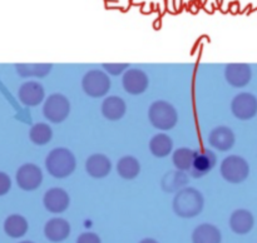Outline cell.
Instances as JSON below:
<instances>
[{"label":"cell","mask_w":257,"mask_h":243,"mask_svg":"<svg viewBox=\"0 0 257 243\" xmlns=\"http://www.w3.org/2000/svg\"><path fill=\"white\" fill-rule=\"evenodd\" d=\"M205 207V198L198 189L185 187L175 194L172 202L173 212L181 218H193L200 214Z\"/></svg>","instance_id":"obj_1"},{"label":"cell","mask_w":257,"mask_h":243,"mask_svg":"<svg viewBox=\"0 0 257 243\" xmlns=\"http://www.w3.org/2000/svg\"><path fill=\"white\" fill-rule=\"evenodd\" d=\"M77 168V159L72 150L68 148H54L45 158V169L52 177L64 179L73 174Z\"/></svg>","instance_id":"obj_2"},{"label":"cell","mask_w":257,"mask_h":243,"mask_svg":"<svg viewBox=\"0 0 257 243\" xmlns=\"http://www.w3.org/2000/svg\"><path fill=\"white\" fill-rule=\"evenodd\" d=\"M148 119L156 129L166 132L176 127L178 122V113L167 100H156L148 108Z\"/></svg>","instance_id":"obj_3"},{"label":"cell","mask_w":257,"mask_h":243,"mask_svg":"<svg viewBox=\"0 0 257 243\" xmlns=\"http://www.w3.org/2000/svg\"><path fill=\"white\" fill-rule=\"evenodd\" d=\"M220 173L226 182L238 184L247 179L250 174V165L241 155L231 154L221 162Z\"/></svg>","instance_id":"obj_4"},{"label":"cell","mask_w":257,"mask_h":243,"mask_svg":"<svg viewBox=\"0 0 257 243\" xmlns=\"http://www.w3.org/2000/svg\"><path fill=\"white\" fill-rule=\"evenodd\" d=\"M110 78L104 70L102 69H90L83 75L82 78V89L88 97L90 98H102L109 93Z\"/></svg>","instance_id":"obj_5"},{"label":"cell","mask_w":257,"mask_h":243,"mask_svg":"<svg viewBox=\"0 0 257 243\" xmlns=\"http://www.w3.org/2000/svg\"><path fill=\"white\" fill-rule=\"evenodd\" d=\"M70 114V102L62 93L50 94L44 100L43 105V115L50 123L59 124L63 123Z\"/></svg>","instance_id":"obj_6"},{"label":"cell","mask_w":257,"mask_h":243,"mask_svg":"<svg viewBox=\"0 0 257 243\" xmlns=\"http://www.w3.org/2000/svg\"><path fill=\"white\" fill-rule=\"evenodd\" d=\"M15 180L20 189L32 192L38 189L43 183V172L34 163H25L20 165L15 174Z\"/></svg>","instance_id":"obj_7"},{"label":"cell","mask_w":257,"mask_h":243,"mask_svg":"<svg viewBox=\"0 0 257 243\" xmlns=\"http://www.w3.org/2000/svg\"><path fill=\"white\" fill-rule=\"evenodd\" d=\"M231 112L238 120L252 119L257 114V98L252 93H238L231 102Z\"/></svg>","instance_id":"obj_8"},{"label":"cell","mask_w":257,"mask_h":243,"mask_svg":"<svg viewBox=\"0 0 257 243\" xmlns=\"http://www.w3.org/2000/svg\"><path fill=\"white\" fill-rule=\"evenodd\" d=\"M123 89L132 95L143 94L150 87V78L140 68H130L122 77Z\"/></svg>","instance_id":"obj_9"},{"label":"cell","mask_w":257,"mask_h":243,"mask_svg":"<svg viewBox=\"0 0 257 243\" xmlns=\"http://www.w3.org/2000/svg\"><path fill=\"white\" fill-rule=\"evenodd\" d=\"M18 98L25 107H37L45 100V89L37 80H28L20 85Z\"/></svg>","instance_id":"obj_10"},{"label":"cell","mask_w":257,"mask_h":243,"mask_svg":"<svg viewBox=\"0 0 257 243\" xmlns=\"http://www.w3.org/2000/svg\"><path fill=\"white\" fill-rule=\"evenodd\" d=\"M43 204L48 212L59 214V213L65 212L68 209L70 204V197L67 190L63 189V188H50L44 193Z\"/></svg>","instance_id":"obj_11"},{"label":"cell","mask_w":257,"mask_h":243,"mask_svg":"<svg viewBox=\"0 0 257 243\" xmlns=\"http://www.w3.org/2000/svg\"><path fill=\"white\" fill-rule=\"evenodd\" d=\"M252 70L246 63H231L226 65L225 79L231 87L243 88L251 82Z\"/></svg>","instance_id":"obj_12"},{"label":"cell","mask_w":257,"mask_h":243,"mask_svg":"<svg viewBox=\"0 0 257 243\" xmlns=\"http://www.w3.org/2000/svg\"><path fill=\"white\" fill-rule=\"evenodd\" d=\"M208 143L213 149H217L220 152H227L235 145L236 137L233 130L226 125H218L213 128L208 134Z\"/></svg>","instance_id":"obj_13"},{"label":"cell","mask_w":257,"mask_h":243,"mask_svg":"<svg viewBox=\"0 0 257 243\" xmlns=\"http://www.w3.org/2000/svg\"><path fill=\"white\" fill-rule=\"evenodd\" d=\"M85 172L94 179H103L112 172V162L102 153H94L85 160Z\"/></svg>","instance_id":"obj_14"},{"label":"cell","mask_w":257,"mask_h":243,"mask_svg":"<svg viewBox=\"0 0 257 243\" xmlns=\"http://www.w3.org/2000/svg\"><path fill=\"white\" fill-rule=\"evenodd\" d=\"M216 163H217V155L212 149H202L201 152L197 150L190 175L193 178L203 177L215 168Z\"/></svg>","instance_id":"obj_15"},{"label":"cell","mask_w":257,"mask_h":243,"mask_svg":"<svg viewBox=\"0 0 257 243\" xmlns=\"http://www.w3.org/2000/svg\"><path fill=\"white\" fill-rule=\"evenodd\" d=\"M100 112L107 120L117 122L124 117L125 112H127V104L123 98L118 97V95H109V97H105L102 102Z\"/></svg>","instance_id":"obj_16"},{"label":"cell","mask_w":257,"mask_h":243,"mask_svg":"<svg viewBox=\"0 0 257 243\" xmlns=\"http://www.w3.org/2000/svg\"><path fill=\"white\" fill-rule=\"evenodd\" d=\"M44 234L50 242H63L70 234L69 222L64 218H52L45 223Z\"/></svg>","instance_id":"obj_17"},{"label":"cell","mask_w":257,"mask_h":243,"mask_svg":"<svg viewBox=\"0 0 257 243\" xmlns=\"http://www.w3.org/2000/svg\"><path fill=\"white\" fill-rule=\"evenodd\" d=\"M190 183V175L182 170H170L165 173L161 179V188L166 193H177Z\"/></svg>","instance_id":"obj_18"},{"label":"cell","mask_w":257,"mask_h":243,"mask_svg":"<svg viewBox=\"0 0 257 243\" xmlns=\"http://www.w3.org/2000/svg\"><path fill=\"white\" fill-rule=\"evenodd\" d=\"M253 224H255V218L252 213L243 208L233 210L230 217V228L237 234L248 233L253 228Z\"/></svg>","instance_id":"obj_19"},{"label":"cell","mask_w":257,"mask_h":243,"mask_svg":"<svg viewBox=\"0 0 257 243\" xmlns=\"http://www.w3.org/2000/svg\"><path fill=\"white\" fill-rule=\"evenodd\" d=\"M222 235L220 229L211 223H203L196 227L192 233V243H221Z\"/></svg>","instance_id":"obj_20"},{"label":"cell","mask_w":257,"mask_h":243,"mask_svg":"<svg viewBox=\"0 0 257 243\" xmlns=\"http://www.w3.org/2000/svg\"><path fill=\"white\" fill-rule=\"evenodd\" d=\"M118 175L122 179L125 180H133L140 175L141 173V163L133 155H124L120 158L115 165Z\"/></svg>","instance_id":"obj_21"},{"label":"cell","mask_w":257,"mask_h":243,"mask_svg":"<svg viewBox=\"0 0 257 243\" xmlns=\"http://www.w3.org/2000/svg\"><path fill=\"white\" fill-rule=\"evenodd\" d=\"M148 148L156 158H166L172 153L173 140L166 133H158V134L153 135L152 139L150 140Z\"/></svg>","instance_id":"obj_22"},{"label":"cell","mask_w":257,"mask_h":243,"mask_svg":"<svg viewBox=\"0 0 257 243\" xmlns=\"http://www.w3.org/2000/svg\"><path fill=\"white\" fill-rule=\"evenodd\" d=\"M196 155H197V150L191 149V148L182 147L176 149L172 154V162L176 169L182 170V172H191Z\"/></svg>","instance_id":"obj_23"},{"label":"cell","mask_w":257,"mask_h":243,"mask_svg":"<svg viewBox=\"0 0 257 243\" xmlns=\"http://www.w3.org/2000/svg\"><path fill=\"white\" fill-rule=\"evenodd\" d=\"M28 220L20 214H10L4 222V232L12 238H20L27 234Z\"/></svg>","instance_id":"obj_24"},{"label":"cell","mask_w":257,"mask_h":243,"mask_svg":"<svg viewBox=\"0 0 257 243\" xmlns=\"http://www.w3.org/2000/svg\"><path fill=\"white\" fill-rule=\"evenodd\" d=\"M15 69L22 78H44L50 74L53 64L40 63V64H15Z\"/></svg>","instance_id":"obj_25"},{"label":"cell","mask_w":257,"mask_h":243,"mask_svg":"<svg viewBox=\"0 0 257 243\" xmlns=\"http://www.w3.org/2000/svg\"><path fill=\"white\" fill-rule=\"evenodd\" d=\"M53 129L47 123H35L29 130V139L37 145H45L52 140Z\"/></svg>","instance_id":"obj_26"},{"label":"cell","mask_w":257,"mask_h":243,"mask_svg":"<svg viewBox=\"0 0 257 243\" xmlns=\"http://www.w3.org/2000/svg\"><path fill=\"white\" fill-rule=\"evenodd\" d=\"M102 68L108 75L117 77L119 74H124L130 69V64H127V63H109V64L104 63V64H102Z\"/></svg>","instance_id":"obj_27"},{"label":"cell","mask_w":257,"mask_h":243,"mask_svg":"<svg viewBox=\"0 0 257 243\" xmlns=\"http://www.w3.org/2000/svg\"><path fill=\"white\" fill-rule=\"evenodd\" d=\"M12 189V179L5 172H0V197Z\"/></svg>","instance_id":"obj_28"},{"label":"cell","mask_w":257,"mask_h":243,"mask_svg":"<svg viewBox=\"0 0 257 243\" xmlns=\"http://www.w3.org/2000/svg\"><path fill=\"white\" fill-rule=\"evenodd\" d=\"M77 243H102V240L97 233L84 232L77 238Z\"/></svg>","instance_id":"obj_29"},{"label":"cell","mask_w":257,"mask_h":243,"mask_svg":"<svg viewBox=\"0 0 257 243\" xmlns=\"http://www.w3.org/2000/svg\"><path fill=\"white\" fill-rule=\"evenodd\" d=\"M140 243H158V242L156 239H153V238H145V239L141 240Z\"/></svg>","instance_id":"obj_30"},{"label":"cell","mask_w":257,"mask_h":243,"mask_svg":"<svg viewBox=\"0 0 257 243\" xmlns=\"http://www.w3.org/2000/svg\"><path fill=\"white\" fill-rule=\"evenodd\" d=\"M19 243H34V242H32V240H23V242H19Z\"/></svg>","instance_id":"obj_31"}]
</instances>
